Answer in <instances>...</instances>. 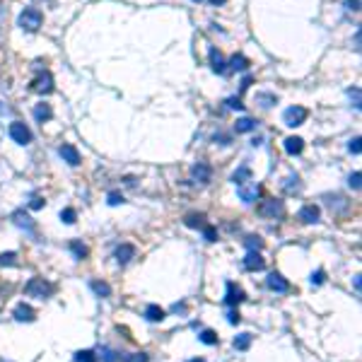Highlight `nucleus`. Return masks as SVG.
Returning a JSON list of instances; mask_svg holds the SVG:
<instances>
[{"label":"nucleus","mask_w":362,"mask_h":362,"mask_svg":"<svg viewBox=\"0 0 362 362\" xmlns=\"http://www.w3.org/2000/svg\"><path fill=\"white\" fill-rule=\"evenodd\" d=\"M41 12H39L37 8H27V10H22L19 12V19H17V24L24 32H37L39 27H41Z\"/></svg>","instance_id":"obj_1"},{"label":"nucleus","mask_w":362,"mask_h":362,"mask_svg":"<svg viewBox=\"0 0 362 362\" xmlns=\"http://www.w3.org/2000/svg\"><path fill=\"white\" fill-rule=\"evenodd\" d=\"M24 292H27V295H32V297L44 299V297H48V295L53 292V285H51L48 280H44V278H32V280L27 283Z\"/></svg>","instance_id":"obj_2"},{"label":"nucleus","mask_w":362,"mask_h":362,"mask_svg":"<svg viewBox=\"0 0 362 362\" xmlns=\"http://www.w3.org/2000/svg\"><path fill=\"white\" fill-rule=\"evenodd\" d=\"M307 116H309V112H307L304 106H290L283 114V121H285V126H290V128H297V126H302L307 121Z\"/></svg>","instance_id":"obj_3"},{"label":"nucleus","mask_w":362,"mask_h":362,"mask_svg":"<svg viewBox=\"0 0 362 362\" xmlns=\"http://www.w3.org/2000/svg\"><path fill=\"white\" fill-rule=\"evenodd\" d=\"M259 193H261V186L256 181H251V179L237 186V196H239V201H244V203H254L259 198Z\"/></svg>","instance_id":"obj_4"},{"label":"nucleus","mask_w":362,"mask_h":362,"mask_svg":"<svg viewBox=\"0 0 362 362\" xmlns=\"http://www.w3.org/2000/svg\"><path fill=\"white\" fill-rule=\"evenodd\" d=\"M10 138L15 140L17 145H29V143H32V130H29L24 123L15 121V123H10Z\"/></svg>","instance_id":"obj_5"},{"label":"nucleus","mask_w":362,"mask_h":362,"mask_svg":"<svg viewBox=\"0 0 362 362\" xmlns=\"http://www.w3.org/2000/svg\"><path fill=\"white\" fill-rule=\"evenodd\" d=\"M259 215H263V217H280L283 215V201H278V198L263 201L259 205Z\"/></svg>","instance_id":"obj_6"},{"label":"nucleus","mask_w":362,"mask_h":362,"mask_svg":"<svg viewBox=\"0 0 362 362\" xmlns=\"http://www.w3.org/2000/svg\"><path fill=\"white\" fill-rule=\"evenodd\" d=\"M58 155H61L63 162H68L70 167H77V164H80V152H77V148L70 145V143H63V145L58 148Z\"/></svg>","instance_id":"obj_7"},{"label":"nucleus","mask_w":362,"mask_h":362,"mask_svg":"<svg viewBox=\"0 0 362 362\" xmlns=\"http://www.w3.org/2000/svg\"><path fill=\"white\" fill-rule=\"evenodd\" d=\"M244 299H246L244 290L237 288L234 283H227V295H225V304H227V307H237V304H241Z\"/></svg>","instance_id":"obj_8"},{"label":"nucleus","mask_w":362,"mask_h":362,"mask_svg":"<svg viewBox=\"0 0 362 362\" xmlns=\"http://www.w3.org/2000/svg\"><path fill=\"white\" fill-rule=\"evenodd\" d=\"M32 90L39 94H48V92H53V75L51 73H44V75H39L37 80L32 82Z\"/></svg>","instance_id":"obj_9"},{"label":"nucleus","mask_w":362,"mask_h":362,"mask_svg":"<svg viewBox=\"0 0 362 362\" xmlns=\"http://www.w3.org/2000/svg\"><path fill=\"white\" fill-rule=\"evenodd\" d=\"M266 288L273 290V292H280V295H283V292H288V290H290V283L283 278L280 273H270L268 278H266Z\"/></svg>","instance_id":"obj_10"},{"label":"nucleus","mask_w":362,"mask_h":362,"mask_svg":"<svg viewBox=\"0 0 362 362\" xmlns=\"http://www.w3.org/2000/svg\"><path fill=\"white\" fill-rule=\"evenodd\" d=\"M191 174H193L196 181L208 184V181H210V177H213V169H210V164H208V162H196L193 169H191Z\"/></svg>","instance_id":"obj_11"},{"label":"nucleus","mask_w":362,"mask_h":362,"mask_svg":"<svg viewBox=\"0 0 362 362\" xmlns=\"http://www.w3.org/2000/svg\"><path fill=\"white\" fill-rule=\"evenodd\" d=\"M319 217H321V210H319V205H304L302 210H299V220L302 222H307V225H314V222H319Z\"/></svg>","instance_id":"obj_12"},{"label":"nucleus","mask_w":362,"mask_h":362,"mask_svg":"<svg viewBox=\"0 0 362 362\" xmlns=\"http://www.w3.org/2000/svg\"><path fill=\"white\" fill-rule=\"evenodd\" d=\"M210 68H213L217 75H225V73H227V63H225L222 53H220L217 48H210Z\"/></svg>","instance_id":"obj_13"},{"label":"nucleus","mask_w":362,"mask_h":362,"mask_svg":"<svg viewBox=\"0 0 362 362\" xmlns=\"http://www.w3.org/2000/svg\"><path fill=\"white\" fill-rule=\"evenodd\" d=\"M283 148H285L288 155H302V150H304V140L297 138V135H292V138H285Z\"/></svg>","instance_id":"obj_14"},{"label":"nucleus","mask_w":362,"mask_h":362,"mask_svg":"<svg viewBox=\"0 0 362 362\" xmlns=\"http://www.w3.org/2000/svg\"><path fill=\"white\" fill-rule=\"evenodd\" d=\"M263 259H261V254L259 251H249L246 254V259H244V268L246 270H263Z\"/></svg>","instance_id":"obj_15"},{"label":"nucleus","mask_w":362,"mask_h":362,"mask_svg":"<svg viewBox=\"0 0 362 362\" xmlns=\"http://www.w3.org/2000/svg\"><path fill=\"white\" fill-rule=\"evenodd\" d=\"M133 256H135V246H133V244H121L119 249H116V261H119L121 266L128 263Z\"/></svg>","instance_id":"obj_16"},{"label":"nucleus","mask_w":362,"mask_h":362,"mask_svg":"<svg viewBox=\"0 0 362 362\" xmlns=\"http://www.w3.org/2000/svg\"><path fill=\"white\" fill-rule=\"evenodd\" d=\"M12 220H15V225H17V227H24L27 232H32V230H34V222H32V217H29L24 210H15V213H12Z\"/></svg>","instance_id":"obj_17"},{"label":"nucleus","mask_w":362,"mask_h":362,"mask_svg":"<svg viewBox=\"0 0 362 362\" xmlns=\"http://www.w3.org/2000/svg\"><path fill=\"white\" fill-rule=\"evenodd\" d=\"M15 319H17V321H34V309H32V307L29 304H17L15 307Z\"/></svg>","instance_id":"obj_18"},{"label":"nucleus","mask_w":362,"mask_h":362,"mask_svg":"<svg viewBox=\"0 0 362 362\" xmlns=\"http://www.w3.org/2000/svg\"><path fill=\"white\" fill-rule=\"evenodd\" d=\"M184 225H186V227H193V230H196V227H201V230H203L208 222H205V215L203 213H191V215H186V217H184Z\"/></svg>","instance_id":"obj_19"},{"label":"nucleus","mask_w":362,"mask_h":362,"mask_svg":"<svg viewBox=\"0 0 362 362\" xmlns=\"http://www.w3.org/2000/svg\"><path fill=\"white\" fill-rule=\"evenodd\" d=\"M234 130H237V133H251V130H256V121L249 119V116L237 119V123H234Z\"/></svg>","instance_id":"obj_20"},{"label":"nucleus","mask_w":362,"mask_h":362,"mask_svg":"<svg viewBox=\"0 0 362 362\" xmlns=\"http://www.w3.org/2000/svg\"><path fill=\"white\" fill-rule=\"evenodd\" d=\"M51 116H53V112H51V106H48V104H37V106H34V119H37L39 123L48 121Z\"/></svg>","instance_id":"obj_21"},{"label":"nucleus","mask_w":362,"mask_h":362,"mask_svg":"<svg viewBox=\"0 0 362 362\" xmlns=\"http://www.w3.org/2000/svg\"><path fill=\"white\" fill-rule=\"evenodd\" d=\"M145 319H148V321H162V319H164V309L157 304H150L148 309H145Z\"/></svg>","instance_id":"obj_22"},{"label":"nucleus","mask_w":362,"mask_h":362,"mask_svg":"<svg viewBox=\"0 0 362 362\" xmlns=\"http://www.w3.org/2000/svg\"><path fill=\"white\" fill-rule=\"evenodd\" d=\"M90 288H92L94 295H99V297H109V295H112V288H109L106 283H102V280H92Z\"/></svg>","instance_id":"obj_23"},{"label":"nucleus","mask_w":362,"mask_h":362,"mask_svg":"<svg viewBox=\"0 0 362 362\" xmlns=\"http://www.w3.org/2000/svg\"><path fill=\"white\" fill-rule=\"evenodd\" d=\"M249 179H251V169H249V167H239V169H237V172L232 174V181H234L237 186L244 184V181H249Z\"/></svg>","instance_id":"obj_24"},{"label":"nucleus","mask_w":362,"mask_h":362,"mask_svg":"<svg viewBox=\"0 0 362 362\" xmlns=\"http://www.w3.org/2000/svg\"><path fill=\"white\" fill-rule=\"evenodd\" d=\"M230 68H232V70H246V68H249V61L241 56V53H239V56L234 53V56L230 58Z\"/></svg>","instance_id":"obj_25"},{"label":"nucleus","mask_w":362,"mask_h":362,"mask_svg":"<svg viewBox=\"0 0 362 362\" xmlns=\"http://www.w3.org/2000/svg\"><path fill=\"white\" fill-rule=\"evenodd\" d=\"M249 345H251V333H239L234 338V348L237 350H246Z\"/></svg>","instance_id":"obj_26"},{"label":"nucleus","mask_w":362,"mask_h":362,"mask_svg":"<svg viewBox=\"0 0 362 362\" xmlns=\"http://www.w3.org/2000/svg\"><path fill=\"white\" fill-rule=\"evenodd\" d=\"M256 102H261V106H273V104L278 102V97H275V94L261 92V94H256Z\"/></svg>","instance_id":"obj_27"},{"label":"nucleus","mask_w":362,"mask_h":362,"mask_svg":"<svg viewBox=\"0 0 362 362\" xmlns=\"http://www.w3.org/2000/svg\"><path fill=\"white\" fill-rule=\"evenodd\" d=\"M198 338H201L205 345H215V343H217V333H215V331H210V328L201 331V336H198Z\"/></svg>","instance_id":"obj_28"},{"label":"nucleus","mask_w":362,"mask_h":362,"mask_svg":"<svg viewBox=\"0 0 362 362\" xmlns=\"http://www.w3.org/2000/svg\"><path fill=\"white\" fill-rule=\"evenodd\" d=\"M70 251L75 254V259H85L87 256V246L80 244V241H70Z\"/></svg>","instance_id":"obj_29"},{"label":"nucleus","mask_w":362,"mask_h":362,"mask_svg":"<svg viewBox=\"0 0 362 362\" xmlns=\"http://www.w3.org/2000/svg\"><path fill=\"white\" fill-rule=\"evenodd\" d=\"M299 177L297 174H292V177H288V184H285V191H288V193H295V191H299Z\"/></svg>","instance_id":"obj_30"},{"label":"nucleus","mask_w":362,"mask_h":362,"mask_svg":"<svg viewBox=\"0 0 362 362\" xmlns=\"http://www.w3.org/2000/svg\"><path fill=\"white\" fill-rule=\"evenodd\" d=\"M75 362H97V355L92 350H80V353L75 355Z\"/></svg>","instance_id":"obj_31"},{"label":"nucleus","mask_w":362,"mask_h":362,"mask_svg":"<svg viewBox=\"0 0 362 362\" xmlns=\"http://www.w3.org/2000/svg\"><path fill=\"white\" fill-rule=\"evenodd\" d=\"M246 249L249 251H261V246H263V241H261V237H246Z\"/></svg>","instance_id":"obj_32"},{"label":"nucleus","mask_w":362,"mask_h":362,"mask_svg":"<svg viewBox=\"0 0 362 362\" xmlns=\"http://www.w3.org/2000/svg\"><path fill=\"white\" fill-rule=\"evenodd\" d=\"M61 220H63L65 225H73L75 220H77V213H75L73 208H65L63 213H61Z\"/></svg>","instance_id":"obj_33"},{"label":"nucleus","mask_w":362,"mask_h":362,"mask_svg":"<svg viewBox=\"0 0 362 362\" xmlns=\"http://www.w3.org/2000/svg\"><path fill=\"white\" fill-rule=\"evenodd\" d=\"M15 259H17V254H15V251L0 254V266H15Z\"/></svg>","instance_id":"obj_34"},{"label":"nucleus","mask_w":362,"mask_h":362,"mask_svg":"<svg viewBox=\"0 0 362 362\" xmlns=\"http://www.w3.org/2000/svg\"><path fill=\"white\" fill-rule=\"evenodd\" d=\"M106 203L112 205V208H116V205H121V203H123V196H121L119 191H112V193L106 196Z\"/></svg>","instance_id":"obj_35"},{"label":"nucleus","mask_w":362,"mask_h":362,"mask_svg":"<svg viewBox=\"0 0 362 362\" xmlns=\"http://www.w3.org/2000/svg\"><path fill=\"white\" fill-rule=\"evenodd\" d=\"M102 360L104 362H119V353L112 350V348H104L102 350Z\"/></svg>","instance_id":"obj_36"},{"label":"nucleus","mask_w":362,"mask_h":362,"mask_svg":"<svg viewBox=\"0 0 362 362\" xmlns=\"http://www.w3.org/2000/svg\"><path fill=\"white\" fill-rule=\"evenodd\" d=\"M150 357L145 353H130V355H126L123 357V362H148Z\"/></svg>","instance_id":"obj_37"},{"label":"nucleus","mask_w":362,"mask_h":362,"mask_svg":"<svg viewBox=\"0 0 362 362\" xmlns=\"http://www.w3.org/2000/svg\"><path fill=\"white\" fill-rule=\"evenodd\" d=\"M203 237H205V241H215V239H217V230H215L213 225H205V227H203Z\"/></svg>","instance_id":"obj_38"},{"label":"nucleus","mask_w":362,"mask_h":362,"mask_svg":"<svg viewBox=\"0 0 362 362\" xmlns=\"http://www.w3.org/2000/svg\"><path fill=\"white\" fill-rule=\"evenodd\" d=\"M360 179H362L360 172H353V174H350V179H348V184L353 186L355 191H360Z\"/></svg>","instance_id":"obj_39"},{"label":"nucleus","mask_w":362,"mask_h":362,"mask_svg":"<svg viewBox=\"0 0 362 362\" xmlns=\"http://www.w3.org/2000/svg\"><path fill=\"white\" fill-rule=\"evenodd\" d=\"M326 280V273L324 270H316V273H312V285H321Z\"/></svg>","instance_id":"obj_40"},{"label":"nucleus","mask_w":362,"mask_h":362,"mask_svg":"<svg viewBox=\"0 0 362 362\" xmlns=\"http://www.w3.org/2000/svg\"><path fill=\"white\" fill-rule=\"evenodd\" d=\"M227 321H230V324H239V321H241V316H239V312H237V309H234V307H232V309H230V314H227Z\"/></svg>","instance_id":"obj_41"},{"label":"nucleus","mask_w":362,"mask_h":362,"mask_svg":"<svg viewBox=\"0 0 362 362\" xmlns=\"http://www.w3.org/2000/svg\"><path fill=\"white\" fill-rule=\"evenodd\" d=\"M348 150H350V152H353V155H360V138H353L350 140V143H348Z\"/></svg>","instance_id":"obj_42"},{"label":"nucleus","mask_w":362,"mask_h":362,"mask_svg":"<svg viewBox=\"0 0 362 362\" xmlns=\"http://www.w3.org/2000/svg\"><path fill=\"white\" fill-rule=\"evenodd\" d=\"M350 99H353V106L355 109H360V90H357V87H355V90H350Z\"/></svg>","instance_id":"obj_43"},{"label":"nucleus","mask_w":362,"mask_h":362,"mask_svg":"<svg viewBox=\"0 0 362 362\" xmlns=\"http://www.w3.org/2000/svg\"><path fill=\"white\" fill-rule=\"evenodd\" d=\"M41 205H44V201H41L39 196H32V203H29V208H32V210H39Z\"/></svg>","instance_id":"obj_44"},{"label":"nucleus","mask_w":362,"mask_h":362,"mask_svg":"<svg viewBox=\"0 0 362 362\" xmlns=\"http://www.w3.org/2000/svg\"><path fill=\"white\" fill-rule=\"evenodd\" d=\"M227 104H230L232 109H237V112H241V109H244V104H241L239 99H237V97H232V99H227Z\"/></svg>","instance_id":"obj_45"},{"label":"nucleus","mask_w":362,"mask_h":362,"mask_svg":"<svg viewBox=\"0 0 362 362\" xmlns=\"http://www.w3.org/2000/svg\"><path fill=\"white\" fill-rule=\"evenodd\" d=\"M345 8L357 12V10H360V0H345Z\"/></svg>","instance_id":"obj_46"},{"label":"nucleus","mask_w":362,"mask_h":362,"mask_svg":"<svg viewBox=\"0 0 362 362\" xmlns=\"http://www.w3.org/2000/svg\"><path fill=\"white\" fill-rule=\"evenodd\" d=\"M249 85H251V75H246V77L241 80V92H244V90H249Z\"/></svg>","instance_id":"obj_47"},{"label":"nucleus","mask_w":362,"mask_h":362,"mask_svg":"<svg viewBox=\"0 0 362 362\" xmlns=\"http://www.w3.org/2000/svg\"><path fill=\"white\" fill-rule=\"evenodd\" d=\"M217 140H220V145H227V143H230L227 135H215V143H217Z\"/></svg>","instance_id":"obj_48"},{"label":"nucleus","mask_w":362,"mask_h":362,"mask_svg":"<svg viewBox=\"0 0 362 362\" xmlns=\"http://www.w3.org/2000/svg\"><path fill=\"white\" fill-rule=\"evenodd\" d=\"M222 3H227V0H210V5H222Z\"/></svg>","instance_id":"obj_49"},{"label":"nucleus","mask_w":362,"mask_h":362,"mask_svg":"<svg viewBox=\"0 0 362 362\" xmlns=\"http://www.w3.org/2000/svg\"><path fill=\"white\" fill-rule=\"evenodd\" d=\"M188 362H205V360H201V357H193V360H188Z\"/></svg>","instance_id":"obj_50"},{"label":"nucleus","mask_w":362,"mask_h":362,"mask_svg":"<svg viewBox=\"0 0 362 362\" xmlns=\"http://www.w3.org/2000/svg\"><path fill=\"white\" fill-rule=\"evenodd\" d=\"M193 3H201V0H193Z\"/></svg>","instance_id":"obj_51"}]
</instances>
